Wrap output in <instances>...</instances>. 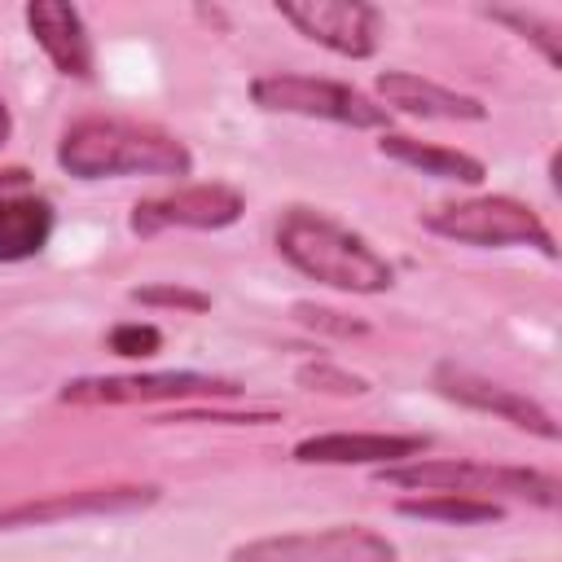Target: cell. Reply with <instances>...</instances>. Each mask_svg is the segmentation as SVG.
I'll list each match as a JSON object with an SVG mask.
<instances>
[{
  "label": "cell",
  "mask_w": 562,
  "mask_h": 562,
  "mask_svg": "<svg viewBox=\"0 0 562 562\" xmlns=\"http://www.w3.org/2000/svg\"><path fill=\"white\" fill-rule=\"evenodd\" d=\"M400 514L408 518H435V522H492L501 518L496 501H474V496H457V492H435L422 501H400Z\"/></svg>",
  "instance_id": "cell-17"
},
{
  "label": "cell",
  "mask_w": 562,
  "mask_h": 562,
  "mask_svg": "<svg viewBox=\"0 0 562 562\" xmlns=\"http://www.w3.org/2000/svg\"><path fill=\"white\" fill-rule=\"evenodd\" d=\"M241 215V193L228 184H184L132 206V233L154 237L162 228H224Z\"/></svg>",
  "instance_id": "cell-8"
},
{
  "label": "cell",
  "mask_w": 562,
  "mask_h": 562,
  "mask_svg": "<svg viewBox=\"0 0 562 562\" xmlns=\"http://www.w3.org/2000/svg\"><path fill=\"white\" fill-rule=\"evenodd\" d=\"M281 18L299 26L307 40L342 53V57H369L378 48V9L356 0H303L281 4Z\"/></svg>",
  "instance_id": "cell-9"
},
{
  "label": "cell",
  "mask_w": 562,
  "mask_h": 562,
  "mask_svg": "<svg viewBox=\"0 0 562 562\" xmlns=\"http://www.w3.org/2000/svg\"><path fill=\"white\" fill-rule=\"evenodd\" d=\"M233 562H395V549L364 527L268 536L233 549Z\"/></svg>",
  "instance_id": "cell-7"
},
{
  "label": "cell",
  "mask_w": 562,
  "mask_h": 562,
  "mask_svg": "<svg viewBox=\"0 0 562 562\" xmlns=\"http://www.w3.org/2000/svg\"><path fill=\"white\" fill-rule=\"evenodd\" d=\"M57 162L79 180H105V176H189L193 158L189 149L140 123L123 119H79L61 132Z\"/></svg>",
  "instance_id": "cell-1"
},
{
  "label": "cell",
  "mask_w": 562,
  "mask_h": 562,
  "mask_svg": "<svg viewBox=\"0 0 562 562\" xmlns=\"http://www.w3.org/2000/svg\"><path fill=\"white\" fill-rule=\"evenodd\" d=\"M110 347H114L119 356H154V351L162 347V334H158L154 325H119V329L110 334Z\"/></svg>",
  "instance_id": "cell-18"
},
{
  "label": "cell",
  "mask_w": 562,
  "mask_h": 562,
  "mask_svg": "<svg viewBox=\"0 0 562 562\" xmlns=\"http://www.w3.org/2000/svg\"><path fill=\"white\" fill-rule=\"evenodd\" d=\"M435 386H439L448 400L465 404V408L496 413V417H505V422L518 426V430H531V435H540V439H558L553 417H549L536 400H527V395H518V391H509V386H501V382H487V378H479V373H470V369H457V364H439V369H435Z\"/></svg>",
  "instance_id": "cell-10"
},
{
  "label": "cell",
  "mask_w": 562,
  "mask_h": 562,
  "mask_svg": "<svg viewBox=\"0 0 562 562\" xmlns=\"http://www.w3.org/2000/svg\"><path fill=\"white\" fill-rule=\"evenodd\" d=\"M9 136H13V119H9V105L0 101V149L9 145Z\"/></svg>",
  "instance_id": "cell-22"
},
{
  "label": "cell",
  "mask_w": 562,
  "mask_h": 562,
  "mask_svg": "<svg viewBox=\"0 0 562 562\" xmlns=\"http://www.w3.org/2000/svg\"><path fill=\"white\" fill-rule=\"evenodd\" d=\"M422 435H312L294 448V461L307 465H391L400 457H422Z\"/></svg>",
  "instance_id": "cell-13"
},
{
  "label": "cell",
  "mask_w": 562,
  "mask_h": 562,
  "mask_svg": "<svg viewBox=\"0 0 562 562\" xmlns=\"http://www.w3.org/2000/svg\"><path fill=\"white\" fill-rule=\"evenodd\" d=\"M277 250L321 285L347 294H382L395 281V268L351 228L334 224L321 211L294 206L277 224Z\"/></svg>",
  "instance_id": "cell-2"
},
{
  "label": "cell",
  "mask_w": 562,
  "mask_h": 562,
  "mask_svg": "<svg viewBox=\"0 0 562 562\" xmlns=\"http://www.w3.org/2000/svg\"><path fill=\"white\" fill-rule=\"evenodd\" d=\"M136 299L140 303H176V307H206V299L202 294H193V290H136Z\"/></svg>",
  "instance_id": "cell-21"
},
{
  "label": "cell",
  "mask_w": 562,
  "mask_h": 562,
  "mask_svg": "<svg viewBox=\"0 0 562 562\" xmlns=\"http://www.w3.org/2000/svg\"><path fill=\"white\" fill-rule=\"evenodd\" d=\"M255 105L277 110V114H303V119H329L342 127H386V105H373L364 92L334 83V79H312V75H259L250 83Z\"/></svg>",
  "instance_id": "cell-5"
},
{
  "label": "cell",
  "mask_w": 562,
  "mask_h": 562,
  "mask_svg": "<svg viewBox=\"0 0 562 562\" xmlns=\"http://www.w3.org/2000/svg\"><path fill=\"white\" fill-rule=\"evenodd\" d=\"M299 378H303V382H312V391H316V386H321V391H342V395H347V391H364V382H360V378H351V373H334V369H325V364L303 369Z\"/></svg>",
  "instance_id": "cell-20"
},
{
  "label": "cell",
  "mask_w": 562,
  "mask_h": 562,
  "mask_svg": "<svg viewBox=\"0 0 562 562\" xmlns=\"http://www.w3.org/2000/svg\"><path fill=\"white\" fill-rule=\"evenodd\" d=\"M382 154L404 162V167H417L422 176H435V180H461V184H479L483 180V162L461 154V149H439V145H422L413 136H382Z\"/></svg>",
  "instance_id": "cell-16"
},
{
  "label": "cell",
  "mask_w": 562,
  "mask_h": 562,
  "mask_svg": "<svg viewBox=\"0 0 562 562\" xmlns=\"http://www.w3.org/2000/svg\"><path fill=\"white\" fill-rule=\"evenodd\" d=\"M158 487H83L48 501H22L0 509V527H35V522H57V518H79V514H119V509H140L154 505Z\"/></svg>",
  "instance_id": "cell-11"
},
{
  "label": "cell",
  "mask_w": 562,
  "mask_h": 562,
  "mask_svg": "<svg viewBox=\"0 0 562 562\" xmlns=\"http://www.w3.org/2000/svg\"><path fill=\"white\" fill-rule=\"evenodd\" d=\"M378 92H382L386 105H395L404 114H417V119H483L487 114L474 97L439 88V83H430L422 75H408V70L378 75Z\"/></svg>",
  "instance_id": "cell-14"
},
{
  "label": "cell",
  "mask_w": 562,
  "mask_h": 562,
  "mask_svg": "<svg viewBox=\"0 0 562 562\" xmlns=\"http://www.w3.org/2000/svg\"><path fill=\"white\" fill-rule=\"evenodd\" d=\"M26 26L61 75H70V79L92 75V40L83 31L79 9L57 4V0H35V4H26Z\"/></svg>",
  "instance_id": "cell-12"
},
{
  "label": "cell",
  "mask_w": 562,
  "mask_h": 562,
  "mask_svg": "<svg viewBox=\"0 0 562 562\" xmlns=\"http://www.w3.org/2000/svg\"><path fill=\"white\" fill-rule=\"evenodd\" d=\"M492 18H501V22H509V26H518L522 35H531L536 44H540V53L558 66V44H553V26L549 22H540V18H531V13H509V9H496Z\"/></svg>",
  "instance_id": "cell-19"
},
{
  "label": "cell",
  "mask_w": 562,
  "mask_h": 562,
  "mask_svg": "<svg viewBox=\"0 0 562 562\" xmlns=\"http://www.w3.org/2000/svg\"><path fill=\"white\" fill-rule=\"evenodd\" d=\"M426 228L465 246H536L549 259L558 255L544 220L514 198H470V202L439 206L426 215Z\"/></svg>",
  "instance_id": "cell-4"
},
{
  "label": "cell",
  "mask_w": 562,
  "mask_h": 562,
  "mask_svg": "<svg viewBox=\"0 0 562 562\" xmlns=\"http://www.w3.org/2000/svg\"><path fill=\"white\" fill-rule=\"evenodd\" d=\"M237 382L206 373H114V378H75L61 386V404H149V400H228Z\"/></svg>",
  "instance_id": "cell-6"
},
{
  "label": "cell",
  "mask_w": 562,
  "mask_h": 562,
  "mask_svg": "<svg viewBox=\"0 0 562 562\" xmlns=\"http://www.w3.org/2000/svg\"><path fill=\"white\" fill-rule=\"evenodd\" d=\"M53 237V206L44 198H9L0 193V263L31 259Z\"/></svg>",
  "instance_id": "cell-15"
},
{
  "label": "cell",
  "mask_w": 562,
  "mask_h": 562,
  "mask_svg": "<svg viewBox=\"0 0 562 562\" xmlns=\"http://www.w3.org/2000/svg\"><path fill=\"white\" fill-rule=\"evenodd\" d=\"M382 483L422 487V492H457L474 501L492 496H527L536 505H558V483L536 470L514 465H483V461H413V465H382Z\"/></svg>",
  "instance_id": "cell-3"
}]
</instances>
